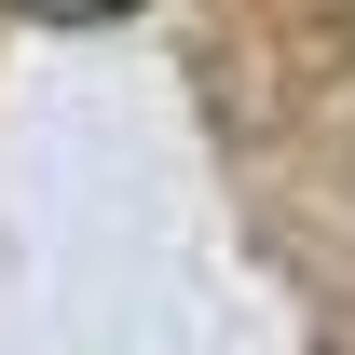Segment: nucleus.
I'll return each mask as SVG.
<instances>
[{
	"mask_svg": "<svg viewBox=\"0 0 355 355\" xmlns=\"http://www.w3.org/2000/svg\"><path fill=\"white\" fill-rule=\"evenodd\" d=\"M14 14H42V28H110V14H137V0H14Z\"/></svg>",
	"mask_w": 355,
	"mask_h": 355,
	"instance_id": "nucleus-1",
	"label": "nucleus"
}]
</instances>
